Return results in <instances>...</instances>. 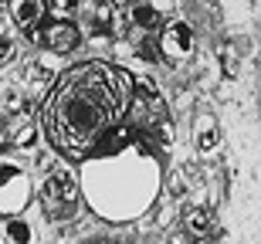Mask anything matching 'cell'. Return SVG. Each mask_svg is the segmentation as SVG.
I'll use <instances>...</instances> for the list:
<instances>
[{"label": "cell", "mask_w": 261, "mask_h": 244, "mask_svg": "<svg viewBox=\"0 0 261 244\" xmlns=\"http://www.w3.org/2000/svg\"><path fill=\"white\" fill-rule=\"evenodd\" d=\"M133 78L109 61L68 68L44 102V136L65 156H92L129 116Z\"/></svg>", "instance_id": "6da1fadb"}, {"label": "cell", "mask_w": 261, "mask_h": 244, "mask_svg": "<svg viewBox=\"0 0 261 244\" xmlns=\"http://www.w3.org/2000/svg\"><path fill=\"white\" fill-rule=\"evenodd\" d=\"M82 197L102 221L143 217L160 194V163L143 139H106L82 166Z\"/></svg>", "instance_id": "7a4b0ae2"}, {"label": "cell", "mask_w": 261, "mask_h": 244, "mask_svg": "<svg viewBox=\"0 0 261 244\" xmlns=\"http://www.w3.org/2000/svg\"><path fill=\"white\" fill-rule=\"evenodd\" d=\"M38 136V122H34V112L20 95H0V146L10 149H24L34 143Z\"/></svg>", "instance_id": "3957f363"}, {"label": "cell", "mask_w": 261, "mask_h": 244, "mask_svg": "<svg viewBox=\"0 0 261 244\" xmlns=\"http://www.w3.org/2000/svg\"><path fill=\"white\" fill-rule=\"evenodd\" d=\"M38 197H41V207H44V214H48L51 221H65V217L75 214L82 190H78V180L71 176V170H68V166H58V170H51V173L41 180Z\"/></svg>", "instance_id": "277c9868"}, {"label": "cell", "mask_w": 261, "mask_h": 244, "mask_svg": "<svg viewBox=\"0 0 261 244\" xmlns=\"http://www.w3.org/2000/svg\"><path fill=\"white\" fill-rule=\"evenodd\" d=\"M129 116H133L139 132H146V136H166V102L153 88V82H133Z\"/></svg>", "instance_id": "5b68a950"}, {"label": "cell", "mask_w": 261, "mask_h": 244, "mask_svg": "<svg viewBox=\"0 0 261 244\" xmlns=\"http://www.w3.org/2000/svg\"><path fill=\"white\" fill-rule=\"evenodd\" d=\"M31 204V176L14 159H0V214L17 217Z\"/></svg>", "instance_id": "8992f818"}, {"label": "cell", "mask_w": 261, "mask_h": 244, "mask_svg": "<svg viewBox=\"0 0 261 244\" xmlns=\"http://www.w3.org/2000/svg\"><path fill=\"white\" fill-rule=\"evenodd\" d=\"M38 41L51 51V55H68V51L78 48V28L71 24V20L48 17V20L38 28Z\"/></svg>", "instance_id": "52a82bcc"}, {"label": "cell", "mask_w": 261, "mask_h": 244, "mask_svg": "<svg viewBox=\"0 0 261 244\" xmlns=\"http://www.w3.org/2000/svg\"><path fill=\"white\" fill-rule=\"evenodd\" d=\"M160 51H163L170 61H184L190 51H194V31L187 20H170L160 31Z\"/></svg>", "instance_id": "ba28073f"}, {"label": "cell", "mask_w": 261, "mask_h": 244, "mask_svg": "<svg viewBox=\"0 0 261 244\" xmlns=\"http://www.w3.org/2000/svg\"><path fill=\"white\" fill-rule=\"evenodd\" d=\"M180 231L194 244H211L214 237V214L207 207H187L184 210V221H180Z\"/></svg>", "instance_id": "9c48e42d"}, {"label": "cell", "mask_w": 261, "mask_h": 244, "mask_svg": "<svg viewBox=\"0 0 261 244\" xmlns=\"http://www.w3.org/2000/svg\"><path fill=\"white\" fill-rule=\"evenodd\" d=\"M10 20L34 38V28H41L48 20V4H41V0H17V4H10Z\"/></svg>", "instance_id": "30bf717a"}, {"label": "cell", "mask_w": 261, "mask_h": 244, "mask_svg": "<svg viewBox=\"0 0 261 244\" xmlns=\"http://www.w3.org/2000/svg\"><path fill=\"white\" fill-rule=\"evenodd\" d=\"M85 24L98 34H109V31H116L119 24V10L112 4H88L85 7Z\"/></svg>", "instance_id": "8fae6325"}, {"label": "cell", "mask_w": 261, "mask_h": 244, "mask_svg": "<svg viewBox=\"0 0 261 244\" xmlns=\"http://www.w3.org/2000/svg\"><path fill=\"white\" fill-rule=\"evenodd\" d=\"M0 244H34V227L20 217H4L0 221Z\"/></svg>", "instance_id": "7c38bea8"}, {"label": "cell", "mask_w": 261, "mask_h": 244, "mask_svg": "<svg viewBox=\"0 0 261 244\" xmlns=\"http://www.w3.org/2000/svg\"><path fill=\"white\" fill-rule=\"evenodd\" d=\"M194 139H197V146H200L203 153L217 149V139H221L217 119H214V116H207V112H200V116L194 119Z\"/></svg>", "instance_id": "4fadbf2b"}, {"label": "cell", "mask_w": 261, "mask_h": 244, "mask_svg": "<svg viewBox=\"0 0 261 244\" xmlns=\"http://www.w3.org/2000/svg\"><path fill=\"white\" fill-rule=\"evenodd\" d=\"M133 20H136V28L149 31V28H156V24L163 20V10L153 7V4H136L133 7Z\"/></svg>", "instance_id": "5bb4252c"}, {"label": "cell", "mask_w": 261, "mask_h": 244, "mask_svg": "<svg viewBox=\"0 0 261 244\" xmlns=\"http://www.w3.org/2000/svg\"><path fill=\"white\" fill-rule=\"evenodd\" d=\"M166 244H194V241H190V237H187V234H184V231H180V227H176L173 234L166 237Z\"/></svg>", "instance_id": "9a60e30c"}]
</instances>
